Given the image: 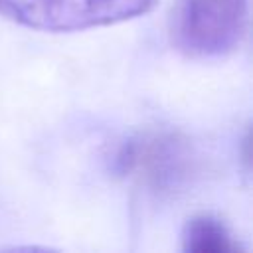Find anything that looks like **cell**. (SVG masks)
Here are the masks:
<instances>
[{"label": "cell", "instance_id": "1", "mask_svg": "<svg viewBox=\"0 0 253 253\" xmlns=\"http://www.w3.org/2000/svg\"><path fill=\"white\" fill-rule=\"evenodd\" d=\"M247 26L249 0H178L170 16V38L180 53L211 59L235 51Z\"/></svg>", "mask_w": 253, "mask_h": 253}, {"label": "cell", "instance_id": "2", "mask_svg": "<svg viewBox=\"0 0 253 253\" xmlns=\"http://www.w3.org/2000/svg\"><path fill=\"white\" fill-rule=\"evenodd\" d=\"M158 0H0V18L40 32H81L134 20Z\"/></svg>", "mask_w": 253, "mask_h": 253}, {"label": "cell", "instance_id": "3", "mask_svg": "<svg viewBox=\"0 0 253 253\" xmlns=\"http://www.w3.org/2000/svg\"><path fill=\"white\" fill-rule=\"evenodd\" d=\"M198 158L186 138L176 132L148 130L128 138L115 156L117 174L164 194L188 184Z\"/></svg>", "mask_w": 253, "mask_h": 253}, {"label": "cell", "instance_id": "4", "mask_svg": "<svg viewBox=\"0 0 253 253\" xmlns=\"http://www.w3.org/2000/svg\"><path fill=\"white\" fill-rule=\"evenodd\" d=\"M182 249L186 253H237V251H243L237 237L213 213H196L184 223Z\"/></svg>", "mask_w": 253, "mask_h": 253}]
</instances>
